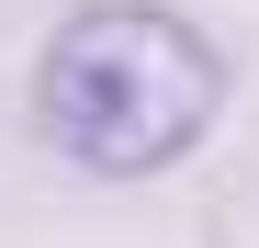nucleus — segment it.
I'll use <instances>...</instances> for the list:
<instances>
[{"label":"nucleus","mask_w":259,"mask_h":248,"mask_svg":"<svg viewBox=\"0 0 259 248\" xmlns=\"http://www.w3.org/2000/svg\"><path fill=\"white\" fill-rule=\"evenodd\" d=\"M226 113V57L203 46L169 0H91L34 57V124L68 170L91 181H158L214 136Z\"/></svg>","instance_id":"obj_1"}]
</instances>
